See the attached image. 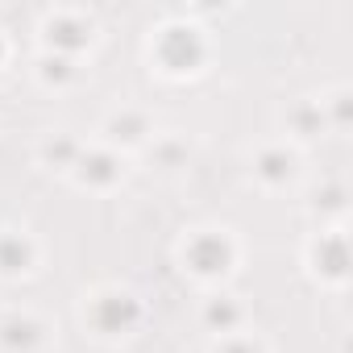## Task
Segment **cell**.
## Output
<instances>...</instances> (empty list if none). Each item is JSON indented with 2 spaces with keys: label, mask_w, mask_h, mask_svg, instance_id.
Segmentation results:
<instances>
[{
  "label": "cell",
  "mask_w": 353,
  "mask_h": 353,
  "mask_svg": "<svg viewBox=\"0 0 353 353\" xmlns=\"http://www.w3.org/2000/svg\"><path fill=\"white\" fill-rule=\"evenodd\" d=\"M71 75H75V67H71L67 54H46V59H42V79H46V83H67Z\"/></svg>",
  "instance_id": "cell-13"
},
{
  "label": "cell",
  "mask_w": 353,
  "mask_h": 353,
  "mask_svg": "<svg viewBox=\"0 0 353 353\" xmlns=\"http://www.w3.org/2000/svg\"><path fill=\"white\" fill-rule=\"evenodd\" d=\"M137 320H141V307H137V299L125 295V291H108V295H100V299L92 303V324H96L104 336H121V332H129Z\"/></svg>",
  "instance_id": "cell-3"
},
{
  "label": "cell",
  "mask_w": 353,
  "mask_h": 353,
  "mask_svg": "<svg viewBox=\"0 0 353 353\" xmlns=\"http://www.w3.org/2000/svg\"><path fill=\"white\" fill-rule=\"evenodd\" d=\"M258 174L266 183H287L291 174H295V158L287 154V150H262V158H258Z\"/></svg>",
  "instance_id": "cell-9"
},
{
  "label": "cell",
  "mask_w": 353,
  "mask_h": 353,
  "mask_svg": "<svg viewBox=\"0 0 353 353\" xmlns=\"http://www.w3.org/2000/svg\"><path fill=\"white\" fill-rule=\"evenodd\" d=\"M75 174H79V183H88V188H112L121 179V158L108 154V150L79 154L75 158Z\"/></svg>",
  "instance_id": "cell-4"
},
{
  "label": "cell",
  "mask_w": 353,
  "mask_h": 353,
  "mask_svg": "<svg viewBox=\"0 0 353 353\" xmlns=\"http://www.w3.org/2000/svg\"><path fill=\"white\" fill-rule=\"evenodd\" d=\"M38 345H42V324L34 316H5V320H0V349L34 353Z\"/></svg>",
  "instance_id": "cell-5"
},
{
  "label": "cell",
  "mask_w": 353,
  "mask_h": 353,
  "mask_svg": "<svg viewBox=\"0 0 353 353\" xmlns=\"http://www.w3.org/2000/svg\"><path fill=\"white\" fill-rule=\"evenodd\" d=\"M183 258H188V266H192L196 274L216 279V274H225V270L233 266V241H229L225 233H200V237L188 241Z\"/></svg>",
  "instance_id": "cell-2"
},
{
  "label": "cell",
  "mask_w": 353,
  "mask_h": 353,
  "mask_svg": "<svg viewBox=\"0 0 353 353\" xmlns=\"http://www.w3.org/2000/svg\"><path fill=\"white\" fill-rule=\"evenodd\" d=\"M42 154H46V162H54V166H75V158H79L83 150H79L75 137H54Z\"/></svg>",
  "instance_id": "cell-12"
},
{
  "label": "cell",
  "mask_w": 353,
  "mask_h": 353,
  "mask_svg": "<svg viewBox=\"0 0 353 353\" xmlns=\"http://www.w3.org/2000/svg\"><path fill=\"white\" fill-rule=\"evenodd\" d=\"M216 353H262V349H258L254 341H241V336H237V341H225Z\"/></svg>",
  "instance_id": "cell-15"
},
{
  "label": "cell",
  "mask_w": 353,
  "mask_h": 353,
  "mask_svg": "<svg viewBox=\"0 0 353 353\" xmlns=\"http://www.w3.org/2000/svg\"><path fill=\"white\" fill-rule=\"evenodd\" d=\"M46 38H50V46H59V50H79V46H88V26L79 21V17H54L50 21V30H46Z\"/></svg>",
  "instance_id": "cell-7"
},
{
  "label": "cell",
  "mask_w": 353,
  "mask_h": 353,
  "mask_svg": "<svg viewBox=\"0 0 353 353\" xmlns=\"http://www.w3.org/2000/svg\"><path fill=\"white\" fill-rule=\"evenodd\" d=\"M0 54H5V46H0Z\"/></svg>",
  "instance_id": "cell-16"
},
{
  "label": "cell",
  "mask_w": 353,
  "mask_h": 353,
  "mask_svg": "<svg viewBox=\"0 0 353 353\" xmlns=\"http://www.w3.org/2000/svg\"><path fill=\"white\" fill-rule=\"evenodd\" d=\"M34 266V241L21 233H0V274H26Z\"/></svg>",
  "instance_id": "cell-6"
},
{
  "label": "cell",
  "mask_w": 353,
  "mask_h": 353,
  "mask_svg": "<svg viewBox=\"0 0 353 353\" xmlns=\"http://www.w3.org/2000/svg\"><path fill=\"white\" fill-rule=\"evenodd\" d=\"M291 125H299V133H316V129H320V112H316L312 104H303V108L291 112Z\"/></svg>",
  "instance_id": "cell-14"
},
{
  "label": "cell",
  "mask_w": 353,
  "mask_h": 353,
  "mask_svg": "<svg viewBox=\"0 0 353 353\" xmlns=\"http://www.w3.org/2000/svg\"><path fill=\"white\" fill-rule=\"evenodd\" d=\"M145 133H150V121H145L141 112H121V117L108 121V137H112V141L133 145V141H141Z\"/></svg>",
  "instance_id": "cell-10"
},
{
  "label": "cell",
  "mask_w": 353,
  "mask_h": 353,
  "mask_svg": "<svg viewBox=\"0 0 353 353\" xmlns=\"http://www.w3.org/2000/svg\"><path fill=\"white\" fill-rule=\"evenodd\" d=\"M158 59L166 71H196L204 59V38L188 26H170L158 38Z\"/></svg>",
  "instance_id": "cell-1"
},
{
  "label": "cell",
  "mask_w": 353,
  "mask_h": 353,
  "mask_svg": "<svg viewBox=\"0 0 353 353\" xmlns=\"http://www.w3.org/2000/svg\"><path fill=\"white\" fill-rule=\"evenodd\" d=\"M204 320H208L216 332H233V328L241 324V303H237V299H212V303L204 307Z\"/></svg>",
  "instance_id": "cell-11"
},
{
  "label": "cell",
  "mask_w": 353,
  "mask_h": 353,
  "mask_svg": "<svg viewBox=\"0 0 353 353\" xmlns=\"http://www.w3.org/2000/svg\"><path fill=\"white\" fill-rule=\"evenodd\" d=\"M349 266V254H345V241L341 237H324L316 245V270H324L328 279H341Z\"/></svg>",
  "instance_id": "cell-8"
}]
</instances>
